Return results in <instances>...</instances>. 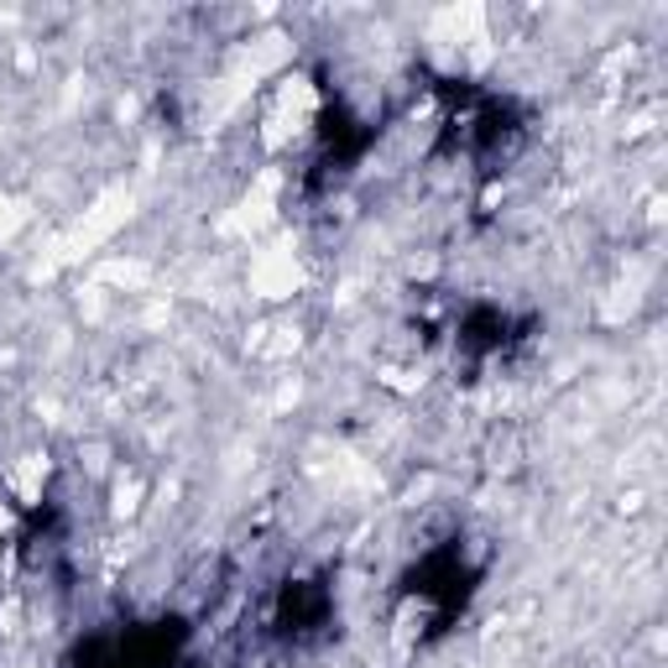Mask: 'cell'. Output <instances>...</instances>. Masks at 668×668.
Instances as JSON below:
<instances>
[{"mask_svg":"<svg viewBox=\"0 0 668 668\" xmlns=\"http://www.w3.org/2000/svg\"><path fill=\"white\" fill-rule=\"evenodd\" d=\"M43 480H48V460L43 454H26L22 465L5 470V486H11V497L22 501V506H32V501L43 497Z\"/></svg>","mask_w":668,"mask_h":668,"instance_id":"obj_1","label":"cell"},{"mask_svg":"<svg viewBox=\"0 0 668 668\" xmlns=\"http://www.w3.org/2000/svg\"><path fill=\"white\" fill-rule=\"evenodd\" d=\"M251 283H257V293H266V298H283V293L298 287V266H293V257H272V262H262L251 272Z\"/></svg>","mask_w":668,"mask_h":668,"instance_id":"obj_2","label":"cell"}]
</instances>
